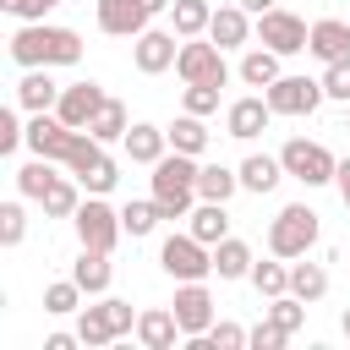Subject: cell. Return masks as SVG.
<instances>
[{
  "label": "cell",
  "instance_id": "26",
  "mask_svg": "<svg viewBox=\"0 0 350 350\" xmlns=\"http://www.w3.org/2000/svg\"><path fill=\"white\" fill-rule=\"evenodd\" d=\"M88 131H93L104 148H109V142H120V137L131 131V115H126V104H120V98H104V104H98V115L88 120Z\"/></svg>",
  "mask_w": 350,
  "mask_h": 350
},
{
  "label": "cell",
  "instance_id": "30",
  "mask_svg": "<svg viewBox=\"0 0 350 350\" xmlns=\"http://www.w3.org/2000/svg\"><path fill=\"white\" fill-rule=\"evenodd\" d=\"M290 295H301L306 306H312V301H323V295H328V268H323V262H301V257H295V262H290Z\"/></svg>",
  "mask_w": 350,
  "mask_h": 350
},
{
  "label": "cell",
  "instance_id": "34",
  "mask_svg": "<svg viewBox=\"0 0 350 350\" xmlns=\"http://www.w3.org/2000/svg\"><path fill=\"white\" fill-rule=\"evenodd\" d=\"M77 208H82V180H66V175H60V180L44 191V219H71Z\"/></svg>",
  "mask_w": 350,
  "mask_h": 350
},
{
  "label": "cell",
  "instance_id": "37",
  "mask_svg": "<svg viewBox=\"0 0 350 350\" xmlns=\"http://www.w3.org/2000/svg\"><path fill=\"white\" fill-rule=\"evenodd\" d=\"M262 317H268V323H279V328H284V334H295V328H301V323H306V301H301V295H290V290H284V295H273V301H268V306H262Z\"/></svg>",
  "mask_w": 350,
  "mask_h": 350
},
{
  "label": "cell",
  "instance_id": "17",
  "mask_svg": "<svg viewBox=\"0 0 350 350\" xmlns=\"http://www.w3.org/2000/svg\"><path fill=\"white\" fill-rule=\"evenodd\" d=\"M120 148H126V159H131V164H148V170H153V164L170 153V131H164V126H153V120H131V131L120 137Z\"/></svg>",
  "mask_w": 350,
  "mask_h": 350
},
{
  "label": "cell",
  "instance_id": "22",
  "mask_svg": "<svg viewBox=\"0 0 350 350\" xmlns=\"http://www.w3.org/2000/svg\"><path fill=\"white\" fill-rule=\"evenodd\" d=\"M186 230H191L202 246H219V241L230 235V213H224V202H208V197H197V208L186 213Z\"/></svg>",
  "mask_w": 350,
  "mask_h": 350
},
{
  "label": "cell",
  "instance_id": "8",
  "mask_svg": "<svg viewBox=\"0 0 350 350\" xmlns=\"http://www.w3.org/2000/svg\"><path fill=\"white\" fill-rule=\"evenodd\" d=\"M306 38H312V27H306L295 11H284V5H273V11L257 16V44H268L273 55H301Z\"/></svg>",
  "mask_w": 350,
  "mask_h": 350
},
{
  "label": "cell",
  "instance_id": "5",
  "mask_svg": "<svg viewBox=\"0 0 350 350\" xmlns=\"http://www.w3.org/2000/svg\"><path fill=\"white\" fill-rule=\"evenodd\" d=\"M159 262H164V273H170L175 284L208 279V273H213V246H202V241L186 230V235H170V241L159 246Z\"/></svg>",
  "mask_w": 350,
  "mask_h": 350
},
{
  "label": "cell",
  "instance_id": "29",
  "mask_svg": "<svg viewBox=\"0 0 350 350\" xmlns=\"http://www.w3.org/2000/svg\"><path fill=\"white\" fill-rule=\"evenodd\" d=\"M235 191H241V170H224V164H202V170H197V197L230 202Z\"/></svg>",
  "mask_w": 350,
  "mask_h": 350
},
{
  "label": "cell",
  "instance_id": "35",
  "mask_svg": "<svg viewBox=\"0 0 350 350\" xmlns=\"http://www.w3.org/2000/svg\"><path fill=\"white\" fill-rule=\"evenodd\" d=\"M252 284H257V295H284L290 290V262L284 257H273V262H252Z\"/></svg>",
  "mask_w": 350,
  "mask_h": 350
},
{
  "label": "cell",
  "instance_id": "2",
  "mask_svg": "<svg viewBox=\"0 0 350 350\" xmlns=\"http://www.w3.org/2000/svg\"><path fill=\"white\" fill-rule=\"evenodd\" d=\"M197 170L202 164L191 153H175V148L153 164V202H159L164 219H186L197 208Z\"/></svg>",
  "mask_w": 350,
  "mask_h": 350
},
{
  "label": "cell",
  "instance_id": "33",
  "mask_svg": "<svg viewBox=\"0 0 350 350\" xmlns=\"http://www.w3.org/2000/svg\"><path fill=\"white\" fill-rule=\"evenodd\" d=\"M159 219H164V213H159V202H153V197H131V202L120 208V224H126V235H131V241L153 235V230H159Z\"/></svg>",
  "mask_w": 350,
  "mask_h": 350
},
{
  "label": "cell",
  "instance_id": "42",
  "mask_svg": "<svg viewBox=\"0 0 350 350\" xmlns=\"http://www.w3.org/2000/svg\"><path fill=\"white\" fill-rule=\"evenodd\" d=\"M246 339H252V328H241V323H213L208 328V345L213 350H241Z\"/></svg>",
  "mask_w": 350,
  "mask_h": 350
},
{
  "label": "cell",
  "instance_id": "7",
  "mask_svg": "<svg viewBox=\"0 0 350 350\" xmlns=\"http://www.w3.org/2000/svg\"><path fill=\"white\" fill-rule=\"evenodd\" d=\"M71 224H77V241H82V246H98V252H115V241L126 235L120 213H115L104 197H88V202L71 213Z\"/></svg>",
  "mask_w": 350,
  "mask_h": 350
},
{
  "label": "cell",
  "instance_id": "25",
  "mask_svg": "<svg viewBox=\"0 0 350 350\" xmlns=\"http://www.w3.org/2000/svg\"><path fill=\"white\" fill-rule=\"evenodd\" d=\"M252 246L246 241H235V235H224L219 246H213V273L219 279H252Z\"/></svg>",
  "mask_w": 350,
  "mask_h": 350
},
{
  "label": "cell",
  "instance_id": "11",
  "mask_svg": "<svg viewBox=\"0 0 350 350\" xmlns=\"http://www.w3.org/2000/svg\"><path fill=\"white\" fill-rule=\"evenodd\" d=\"M175 38H180V33H164V27L137 33V38H131V60H137V71H142V77L170 71V66H175V55H180V44H175Z\"/></svg>",
  "mask_w": 350,
  "mask_h": 350
},
{
  "label": "cell",
  "instance_id": "14",
  "mask_svg": "<svg viewBox=\"0 0 350 350\" xmlns=\"http://www.w3.org/2000/svg\"><path fill=\"white\" fill-rule=\"evenodd\" d=\"M252 33H257V22H252V11H246L241 0H224V5H213L208 38H213L219 49H241V44H252Z\"/></svg>",
  "mask_w": 350,
  "mask_h": 350
},
{
  "label": "cell",
  "instance_id": "23",
  "mask_svg": "<svg viewBox=\"0 0 350 350\" xmlns=\"http://www.w3.org/2000/svg\"><path fill=\"white\" fill-rule=\"evenodd\" d=\"M71 279H77L88 295H104V290H109V279H115V268H109V252H98V246H82V252H77V262H71Z\"/></svg>",
  "mask_w": 350,
  "mask_h": 350
},
{
  "label": "cell",
  "instance_id": "54",
  "mask_svg": "<svg viewBox=\"0 0 350 350\" xmlns=\"http://www.w3.org/2000/svg\"><path fill=\"white\" fill-rule=\"evenodd\" d=\"M345 131H350V104H345Z\"/></svg>",
  "mask_w": 350,
  "mask_h": 350
},
{
  "label": "cell",
  "instance_id": "24",
  "mask_svg": "<svg viewBox=\"0 0 350 350\" xmlns=\"http://www.w3.org/2000/svg\"><path fill=\"white\" fill-rule=\"evenodd\" d=\"M279 60H284V55H273L268 44H252V49L241 55V82H246V88H273V82L284 77Z\"/></svg>",
  "mask_w": 350,
  "mask_h": 350
},
{
  "label": "cell",
  "instance_id": "40",
  "mask_svg": "<svg viewBox=\"0 0 350 350\" xmlns=\"http://www.w3.org/2000/svg\"><path fill=\"white\" fill-rule=\"evenodd\" d=\"M77 180H82V191H88V197H104V191H115V180H120V170H115V159L104 153V159H98V164H93L88 175H77Z\"/></svg>",
  "mask_w": 350,
  "mask_h": 350
},
{
  "label": "cell",
  "instance_id": "10",
  "mask_svg": "<svg viewBox=\"0 0 350 350\" xmlns=\"http://www.w3.org/2000/svg\"><path fill=\"white\" fill-rule=\"evenodd\" d=\"M170 312H175V323H180L186 339L208 334V328H213V295H208V284H202V279H186V284L175 290V301H170Z\"/></svg>",
  "mask_w": 350,
  "mask_h": 350
},
{
  "label": "cell",
  "instance_id": "19",
  "mask_svg": "<svg viewBox=\"0 0 350 350\" xmlns=\"http://www.w3.org/2000/svg\"><path fill=\"white\" fill-rule=\"evenodd\" d=\"M137 339H142L148 350H175V339H180L175 312H170V306H148V312H137Z\"/></svg>",
  "mask_w": 350,
  "mask_h": 350
},
{
  "label": "cell",
  "instance_id": "3",
  "mask_svg": "<svg viewBox=\"0 0 350 350\" xmlns=\"http://www.w3.org/2000/svg\"><path fill=\"white\" fill-rule=\"evenodd\" d=\"M312 246H317V213H312L306 202L279 208L273 224H268V252L284 257V262H295V257H306Z\"/></svg>",
  "mask_w": 350,
  "mask_h": 350
},
{
  "label": "cell",
  "instance_id": "12",
  "mask_svg": "<svg viewBox=\"0 0 350 350\" xmlns=\"http://www.w3.org/2000/svg\"><path fill=\"white\" fill-rule=\"evenodd\" d=\"M71 137H77V131H71L55 109H38V115L27 120V148H33V153H44V159H55V164H66Z\"/></svg>",
  "mask_w": 350,
  "mask_h": 350
},
{
  "label": "cell",
  "instance_id": "28",
  "mask_svg": "<svg viewBox=\"0 0 350 350\" xmlns=\"http://www.w3.org/2000/svg\"><path fill=\"white\" fill-rule=\"evenodd\" d=\"M55 180H60V175H55V159H44V153H33V159L16 170V191L33 197V202H44V191H49Z\"/></svg>",
  "mask_w": 350,
  "mask_h": 350
},
{
  "label": "cell",
  "instance_id": "31",
  "mask_svg": "<svg viewBox=\"0 0 350 350\" xmlns=\"http://www.w3.org/2000/svg\"><path fill=\"white\" fill-rule=\"evenodd\" d=\"M77 339H82L88 350H104V345L120 339L115 323H109V312H104V301H98V306H82V317H77Z\"/></svg>",
  "mask_w": 350,
  "mask_h": 350
},
{
  "label": "cell",
  "instance_id": "18",
  "mask_svg": "<svg viewBox=\"0 0 350 350\" xmlns=\"http://www.w3.org/2000/svg\"><path fill=\"white\" fill-rule=\"evenodd\" d=\"M306 55H317L323 66H339V60H350V22H339V16H323V22H312Z\"/></svg>",
  "mask_w": 350,
  "mask_h": 350
},
{
  "label": "cell",
  "instance_id": "55",
  "mask_svg": "<svg viewBox=\"0 0 350 350\" xmlns=\"http://www.w3.org/2000/svg\"><path fill=\"white\" fill-rule=\"evenodd\" d=\"M219 5H224V0H219Z\"/></svg>",
  "mask_w": 350,
  "mask_h": 350
},
{
  "label": "cell",
  "instance_id": "13",
  "mask_svg": "<svg viewBox=\"0 0 350 350\" xmlns=\"http://www.w3.org/2000/svg\"><path fill=\"white\" fill-rule=\"evenodd\" d=\"M148 16H153L148 0H98V33H109V38L148 33Z\"/></svg>",
  "mask_w": 350,
  "mask_h": 350
},
{
  "label": "cell",
  "instance_id": "51",
  "mask_svg": "<svg viewBox=\"0 0 350 350\" xmlns=\"http://www.w3.org/2000/svg\"><path fill=\"white\" fill-rule=\"evenodd\" d=\"M16 5H22V0H0V11H11V16H16Z\"/></svg>",
  "mask_w": 350,
  "mask_h": 350
},
{
  "label": "cell",
  "instance_id": "1",
  "mask_svg": "<svg viewBox=\"0 0 350 350\" xmlns=\"http://www.w3.org/2000/svg\"><path fill=\"white\" fill-rule=\"evenodd\" d=\"M11 60L22 71H33V66H77L82 60V33L77 27H49V22H22L11 33Z\"/></svg>",
  "mask_w": 350,
  "mask_h": 350
},
{
  "label": "cell",
  "instance_id": "20",
  "mask_svg": "<svg viewBox=\"0 0 350 350\" xmlns=\"http://www.w3.org/2000/svg\"><path fill=\"white\" fill-rule=\"evenodd\" d=\"M16 104H22L27 115H38V109H55V104H60V88H55L49 66H33V71L16 82Z\"/></svg>",
  "mask_w": 350,
  "mask_h": 350
},
{
  "label": "cell",
  "instance_id": "32",
  "mask_svg": "<svg viewBox=\"0 0 350 350\" xmlns=\"http://www.w3.org/2000/svg\"><path fill=\"white\" fill-rule=\"evenodd\" d=\"M170 22H175L180 38H202L208 22H213V0H175L170 5Z\"/></svg>",
  "mask_w": 350,
  "mask_h": 350
},
{
  "label": "cell",
  "instance_id": "38",
  "mask_svg": "<svg viewBox=\"0 0 350 350\" xmlns=\"http://www.w3.org/2000/svg\"><path fill=\"white\" fill-rule=\"evenodd\" d=\"M98 159H104V142H98L93 131H77V137H71V153H66V170H71V175H88Z\"/></svg>",
  "mask_w": 350,
  "mask_h": 350
},
{
  "label": "cell",
  "instance_id": "39",
  "mask_svg": "<svg viewBox=\"0 0 350 350\" xmlns=\"http://www.w3.org/2000/svg\"><path fill=\"white\" fill-rule=\"evenodd\" d=\"M180 109H186V115H213V109H219V88H213V82H186Z\"/></svg>",
  "mask_w": 350,
  "mask_h": 350
},
{
  "label": "cell",
  "instance_id": "45",
  "mask_svg": "<svg viewBox=\"0 0 350 350\" xmlns=\"http://www.w3.org/2000/svg\"><path fill=\"white\" fill-rule=\"evenodd\" d=\"M22 142H27V126H22L11 109H0V153H16Z\"/></svg>",
  "mask_w": 350,
  "mask_h": 350
},
{
  "label": "cell",
  "instance_id": "44",
  "mask_svg": "<svg viewBox=\"0 0 350 350\" xmlns=\"http://www.w3.org/2000/svg\"><path fill=\"white\" fill-rule=\"evenodd\" d=\"M104 312H109V323H115V334H120V339H126V334H137V312H131V301L104 295Z\"/></svg>",
  "mask_w": 350,
  "mask_h": 350
},
{
  "label": "cell",
  "instance_id": "52",
  "mask_svg": "<svg viewBox=\"0 0 350 350\" xmlns=\"http://www.w3.org/2000/svg\"><path fill=\"white\" fill-rule=\"evenodd\" d=\"M339 328H345V339H350V306H345V317H339Z\"/></svg>",
  "mask_w": 350,
  "mask_h": 350
},
{
  "label": "cell",
  "instance_id": "27",
  "mask_svg": "<svg viewBox=\"0 0 350 350\" xmlns=\"http://www.w3.org/2000/svg\"><path fill=\"white\" fill-rule=\"evenodd\" d=\"M164 131H170V148H175V153H191V159L208 153V126H202V115H175V126H164Z\"/></svg>",
  "mask_w": 350,
  "mask_h": 350
},
{
  "label": "cell",
  "instance_id": "15",
  "mask_svg": "<svg viewBox=\"0 0 350 350\" xmlns=\"http://www.w3.org/2000/svg\"><path fill=\"white\" fill-rule=\"evenodd\" d=\"M268 120H273L268 98H262V93H246V98H235V104L224 109V137L252 142V137H262V131H268Z\"/></svg>",
  "mask_w": 350,
  "mask_h": 350
},
{
  "label": "cell",
  "instance_id": "9",
  "mask_svg": "<svg viewBox=\"0 0 350 350\" xmlns=\"http://www.w3.org/2000/svg\"><path fill=\"white\" fill-rule=\"evenodd\" d=\"M262 98H268L273 115H312L328 93H323V77H317V82H312V77H279L273 88H262Z\"/></svg>",
  "mask_w": 350,
  "mask_h": 350
},
{
  "label": "cell",
  "instance_id": "46",
  "mask_svg": "<svg viewBox=\"0 0 350 350\" xmlns=\"http://www.w3.org/2000/svg\"><path fill=\"white\" fill-rule=\"evenodd\" d=\"M284 339H290V334H284V328H279V323H268V317H262V323H257V328H252V339H246V345H257V350H279V345H284Z\"/></svg>",
  "mask_w": 350,
  "mask_h": 350
},
{
  "label": "cell",
  "instance_id": "16",
  "mask_svg": "<svg viewBox=\"0 0 350 350\" xmlns=\"http://www.w3.org/2000/svg\"><path fill=\"white\" fill-rule=\"evenodd\" d=\"M109 93L98 88V82H71V88H60V104H55V115L71 126V131H88V120L98 115V104H104Z\"/></svg>",
  "mask_w": 350,
  "mask_h": 350
},
{
  "label": "cell",
  "instance_id": "47",
  "mask_svg": "<svg viewBox=\"0 0 350 350\" xmlns=\"http://www.w3.org/2000/svg\"><path fill=\"white\" fill-rule=\"evenodd\" d=\"M55 5H60V0H22V5H16V16H22V22H44Z\"/></svg>",
  "mask_w": 350,
  "mask_h": 350
},
{
  "label": "cell",
  "instance_id": "48",
  "mask_svg": "<svg viewBox=\"0 0 350 350\" xmlns=\"http://www.w3.org/2000/svg\"><path fill=\"white\" fill-rule=\"evenodd\" d=\"M334 186H339V197H345V208H350V159H339V170H334Z\"/></svg>",
  "mask_w": 350,
  "mask_h": 350
},
{
  "label": "cell",
  "instance_id": "36",
  "mask_svg": "<svg viewBox=\"0 0 350 350\" xmlns=\"http://www.w3.org/2000/svg\"><path fill=\"white\" fill-rule=\"evenodd\" d=\"M82 295H88V290H82L77 279H55V284L44 290V312H49V317H66V312H82Z\"/></svg>",
  "mask_w": 350,
  "mask_h": 350
},
{
  "label": "cell",
  "instance_id": "50",
  "mask_svg": "<svg viewBox=\"0 0 350 350\" xmlns=\"http://www.w3.org/2000/svg\"><path fill=\"white\" fill-rule=\"evenodd\" d=\"M241 5H246V11H252V16H262V11H273V5H279V0H241Z\"/></svg>",
  "mask_w": 350,
  "mask_h": 350
},
{
  "label": "cell",
  "instance_id": "6",
  "mask_svg": "<svg viewBox=\"0 0 350 350\" xmlns=\"http://www.w3.org/2000/svg\"><path fill=\"white\" fill-rule=\"evenodd\" d=\"M175 77L180 82H213V88H224L230 82V66H224V49L208 38H180V55H175Z\"/></svg>",
  "mask_w": 350,
  "mask_h": 350
},
{
  "label": "cell",
  "instance_id": "21",
  "mask_svg": "<svg viewBox=\"0 0 350 350\" xmlns=\"http://www.w3.org/2000/svg\"><path fill=\"white\" fill-rule=\"evenodd\" d=\"M279 180H284V159H279V153H246V159H241V191H257V197H262V191H273Z\"/></svg>",
  "mask_w": 350,
  "mask_h": 350
},
{
  "label": "cell",
  "instance_id": "43",
  "mask_svg": "<svg viewBox=\"0 0 350 350\" xmlns=\"http://www.w3.org/2000/svg\"><path fill=\"white\" fill-rule=\"evenodd\" d=\"M323 93H328V98H339V104H350V60L323 66Z\"/></svg>",
  "mask_w": 350,
  "mask_h": 350
},
{
  "label": "cell",
  "instance_id": "4",
  "mask_svg": "<svg viewBox=\"0 0 350 350\" xmlns=\"http://www.w3.org/2000/svg\"><path fill=\"white\" fill-rule=\"evenodd\" d=\"M279 159H284V175H295L301 186H328L334 170H339V159H334L323 142H306V137H290V142L279 148Z\"/></svg>",
  "mask_w": 350,
  "mask_h": 350
},
{
  "label": "cell",
  "instance_id": "41",
  "mask_svg": "<svg viewBox=\"0 0 350 350\" xmlns=\"http://www.w3.org/2000/svg\"><path fill=\"white\" fill-rule=\"evenodd\" d=\"M22 235H27V208L0 202V246H22Z\"/></svg>",
  "mask_w": 350,
  "mask_h": 350
},
{
  "label": "cell",
  "instance_id": "49",
  "mask_svg": "<svg viewBox=\"0 0 350 350\" xmlns=\"http://www.w3.org/2000/svg\"><path fill=\"white\" fill-rule=\"evenodd\" d=\"M71 345H82V339H77V334H49V339H44V350H71Z\"/></svg>",
  "mask_w": 350,
  "mask_h": 350
},
{
  "label": "cell",
  "instance_id": "53",
  "mask_svg": "<svg viewBox=\"0 0 350 350\" xmlns=\"http://www.w3.org/2000/svg\"><path fill=\"white\" fill-rule=\"evenodd\" d=\"M148 5H153V11H164V5H175V0H148Z\"/></svg>",
  "mask_w": 350,
  "mask_h": 350
}]
</instances>
